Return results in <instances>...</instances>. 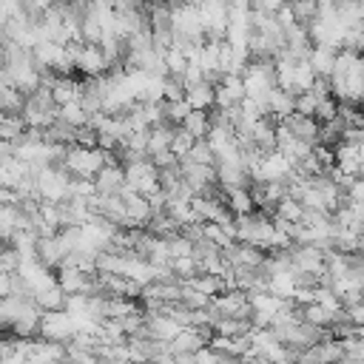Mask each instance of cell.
<instances>
[{"mask_svg": "<svg viewBox=\"0 0 364 364\" xmlns=\"http://www.w3.org/2000/svg\"><path fill=\"white\" fill-rule=\"evenodd\" d=\"M179 128L188 131L193 139H205V134L210 131V117H208V111H188V117L182 119Z\"/></svg>", "mask_w": 364, "mask_h": 364, "instance_id": "9c48e42d", "label": "cell"}, {"mask_svg": "<svg viewBox=\"0 0 364 364\" xmlns=\"http://www.w3.org/2000/svg\"><path fill=\"white\" fill-rule=\"evenodd\" d=\"M225 205L233 216H245V213H253V202H250V191L247 188H233V191H225Z\"/></svg>", "mask_w": 364, "mask_h": 364, "instance_id": "ba28073f", "label": "cell"}, {"mask_svg": "<svg viewBox=\"0 0 364 364\" xmlns=\"http://www.w3.org/2000/svg\"><path fill=\"white\" fill-rule=\"evenodd\" d=\"M20 267V253L11 245H0V273H17Z\"/></svg>", "mask_w": 364, "mask_h": 364, "instance_id": "9a60e30c", "label": "cell"}, {"mask_svg": "<svg viewBox=\"0 0 364 364\" xmlns=\"http://www.w3.org/2000/svg\"><path fill=\"white\" fill-rule=\"evenodd\" d=\"M179 162H191V165H213L216 159H213V151L208 148V142H205V139H196V142L191 145V151H188Z\"/></svg>", "mask_w": 364, "mask_h": 364, "instance_id": "7c38bea8", "label": "cell"}, {"mask_svg": "<svg viewBox=\"0 0 364 364\" xmlns=\"http://www.w3.org/2000/svg\"><path fill=\"white\" fill-rule=\"evenodd\" d=\"M196 139L188 134V131H182V128H173V136H171V145H168V151L176 156V159H182L188 151H191V145H193Z\"/></svg>", "mask_w": 364, "mask_h": 364, "instance_id": "4fadbf2b", "label": "cell"}, {"mask_svg": "<svg viewBox=\"0 0 364 364\" xmlns=\"http://www.w3.org/2000/svg\"><path fill=\"white\" fill-rule=\"evenodd\" d=\"M250 321L247 318H216L210 324L213 336H247L250 333Z\"/></svg>", "mask_w": 364, "mask_h": 364, "instance_id": "30bf717a", "label": "cell"}, {"mask_svg": "<svg viewBox=\"0 0 364 364\" xmlns=\"http://www.w3.org/2000/svg\"><path fill=\"white\" fill-rule=\"evenodd\" d=\"M102 165H105V154L100 148H80V145H68L60 159V168L71 179H94Z\"/></svg>", "mask_w": 364, "mask_h": 364, "instance_id": "6da1fadb", "label": "cell"}, {"mask_svg": "<svg viewBox=\"0 0 364 364\" xmlns=\"http://www.w3.org/2000/svg\"><path fill=\"white\" fill-rule=\"evenodd\" d=\"M316 105L318 100L310 94V91H301L293 97V114H301V117H316Z\"/></svg>", "mask_w": 364, "mask_h": 364, "instance_id": "5bb4252c", "label": "cell"}, {"mask_svg": "<svg viewBox=\"0 0 364 364\" xmlns=\"http://www.w3.org/2000/svg\"><path fill=\"white\" fill-rule=\"evenodd\" d=\"M0 245H6V242H3V239H0Z\"/></svg>", "mask_w": 364, "mask_h": 364, "instance_id": "d6986e66", "label": "cell"}, {"mask_svg": "<svg viewBox=\"0 0 364 364\" xmlns=\"http://www.w3.org/2000/svg\"><path fill=\"white\" fill-rule=\"evenodd\" d=\"M9 287H11V276L9 273H0V299L9 296Z\"/></svg>", "mask_w": 364, "mask_h": 364, "instance_id": "e0dca14e", "label": "cell"}, {"mask_svg": "<svg viewBox=\"0 0 364 364\" xmlns=\"http://www.w3.org/2000/svg\"><path fill=\"white\" fill-rule=\"evenodd\" d=\"M57 119L65 122V125H71V128H82V125L88 122V114H85L82 105L74 100V102H65V105L57 108Z\"/></svg>", "mask_w": 364, "mask_h": 364, "instance_id": "8fae6325", "label": "cell"}, {"mask_svg": "<svg viewBox=\"0 0 364 364\" xmlns=\"http://www.w3.org/2000/svg\"><path fill=\"white\" fill-rule=\"evenodd\" d=\"M74 71L85 74V80H97V77L108 74V63H105V57L100 54L97 46L80 43V46L74 48Z\"/></svg>", "mask_w": 364, "mask_h": 364, "instance_id": "3957f363", "label": "cell"}, {"mask_svg": "<svg viewBox=\"0 0 364 364\" xmlns=\"http://www.w3.org/2000/svg\"><path fill=\"white\" fill-rule=\"evenodd\" d=\"M338 364H364V358H341Z\"/></svg>", "mask_w": 364, "mask_h": 364, "instance_id": "ac0fdd59", "label": "cell"}, {"mask_svg": "<svg viewBox=\"0 0 364 364\" xmlns=\"http://www.w3.org/2000/svg\"><path fill=\"white\" fill-rule=\"evenodd\" d=\"M125 188V173L119 162H105L94 176V191L102 196H117Z\"/></svg>", "mask_w": 364, "mask_h": 364, "instance_id": "277c9868", "label": "cell"}, {"mask_svg": "<svg viewBox=\"0 0 364 364\" xmlns=\"http://www.w3.org/2000/svg\"><path fill=\"white\" fill-rule=\"evenodd\" d=\"M313 355H316L318 364H338V361L344 358V353H341V341L333 338V336H327V338H321V341L313 344Z\"/></svg>", "mask_w": 364, "mask_h": 364, "instance_id": "52a82bcc", "label": "cell"}, {"mask_svg": "<svg viewBox=\"0 0 364 364\" xmlns=\"http://www.w3.org/2000/svg\"><path fill=\"white\" fill-rule=\"evenodd\" d=\"M77 333L74 327V316L65 310H48L40 316V338L46 341H57V344H68V338Z\"/></svg>", "mask_w": 364, "mask_h": 364, "instance_id": "7a4b0ae2", "label": "cell"}, {"mask_svg": "<svg viewBox=\"0 0 364 364\" xmlns=\"http://www.w3.org/2000/svg\"><path fill=\"white\" fill-rule=\"evenodd\" d=\"M338 341H341L344 358H364V341H361V336H347V338H338Z\"/></svg>", "mask_w": 364, "mask_h": 364, "instance_id": "2e32d148", "label": "cell"}, {"mask_svg": "<svg viewBox=\"0 0 364 364\" xmlns=\"http://www.w3.org/2000/svg\"><path fill=\"white\" fill-rule=\"evenodd\" d=\"M185 102L191 105V111H210L213 108V85L199 80L193 85L185 88Z\"/></svg>", "mask_w": 364, "mask_h": 364, "instance_id": "8992f818", "label": "cell"}, {"mask_svg": "<svg viewBox=\"0 0 364 364\" xmlns=\"http://www.w3.org/2000/svg\"><path fill=\"white\" fill-rule=\"evenodd\" d=\"M282 125L287 128V134H290V136H296V139H301V142L316 145V136H318V122H316L313 117L290 114V117H284V119H282Z\"/></svg>", "mask_w": 364, "mask_h": 364, "instance_id": "5b68a950", "label": "cell"}]
</instances>
